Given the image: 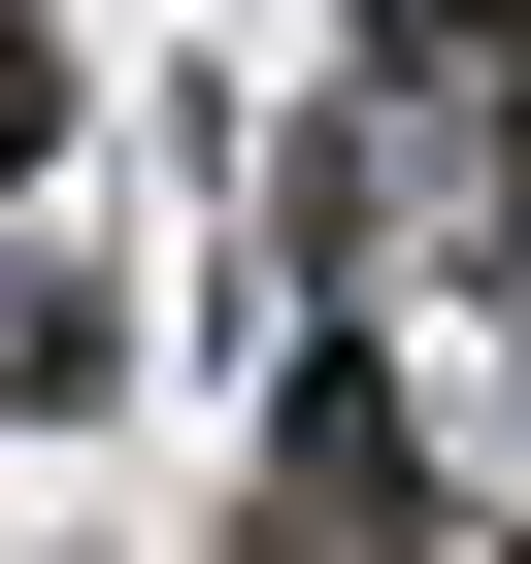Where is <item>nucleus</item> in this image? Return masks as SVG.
<instances>
[{"mask_svg":"<svg viewBox=\"0 0 531 564\" xmlns=\"http://www.w3.org/2000/svg\"><path fill=\"white\" fill-rule=\"evenodd\" d=\"M366 34H399V67L465 34V100H531V0H366Z\"/></svg>","mask_w":531,"mask_h":564,"instance_id":"nucleus-1","label":"nucleus"},{"mask_svg":"<svg viewBox=\"0 0 531 564\" xmlns=\"http://www.w3.org/2000/svg\"><path fill=\"white\" fill-rule=\"evenodd\" d=\"M34 166H67V34H0V199H34Z\"/></svg>","mask_w":531,"mask_h":564,"instance_id":"nucleus-2","label":"nucleus"}]
</instances>
